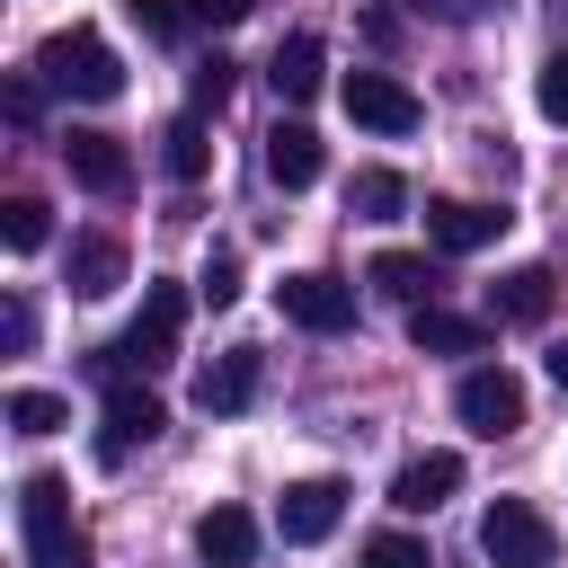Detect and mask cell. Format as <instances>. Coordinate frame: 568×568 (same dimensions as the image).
Returning <instances> with one entry per match:
<instances>
[{
	"mask_svg": "<svg viewBox=\"0 0 568 568\" xmlns=\"http://www.w3.org/2000/svg\"><path fill=\"white\" fill-rule=\"evenodd\" d=\"M36 80L62 89V98H80V106L124 98V62H115V44H106L98 27H53V36L36 44Z\"/></svg>",
	"mask_w": 568,
	"mask_h": 568,
	"instance_id": "6da1fadb",
	"label": "cell"
},
{
	"mask_svg": "<svg viewBox=\"0 0 568 568\" xmlns=\"http://www.w3.org/2000/svg\"><path fill=\"white\" fill-rule=\"evenodd\" d=\"M18 541H27V568H89V532H80L71 488L53 470L18 479Z\"/></svg>",
	"mask_w": 568,
	"mask_h": 568,
	"instance_id": "7a4b0ae2",
	"label": "cell"
},
{
	"mask_svg": "<svg viewBox=\"0 0 568 568\" xmlns=\"http://www.w3.org/2000/svg\"><path fill=\"white\" fill-rule=\"evenodd\" d=\"M178 328H186V293H178V284H151L142 311H133V328L98 355V373L115 382V373H160V364H178Z\"/></svg>",
	"mask_w": 568,
	"mask_h": 568,
	"instance_id": "3957f363",
	"label": "cell"
},
{
	"mask_svg": "<svg viewBox=\"0 0 568 568\" xmlns=\"http://www.w3.org/2000/svg\"><path fill=\"white\" fill-rule=\"evenodd\" d=\"M479 550H488V568H550L559 559V532H550V515L532 497H488Z\"/></svg>",
	"mask_w": 568,
	"mask_h": 568,
	"instance_id": "277c9868",
	"label": "cell"
},
{
	"mask_svg": "<svg viewBox=\"0 0 568 568\" xmlns=\"http://www.w3.org/2000/svg\"><path fill=\"white\" fill-rule=\"evenodd\" d=\"M453 417H462L470 435H515V426H524V382H515L506 364H470L462 390H453Z\"/></svg>",
	"mask_w": 568,
	"mask_h": 568,
	"instance_id": "5b68a950",
	"label": "cell"
},
{
	"mask_svg": "<svg viewBox=\"0 0 568 568\" xmlns=\"http://www.w3.org/2000/svg\"><path fill=\"white\" fill-rule=\"evenodd\" d=\"M284 320L311 337H337V328H355V284L328 266H302V275H284Z\"/></svg>",
	"mask_w": 568,
	"mask_h": 568,
	"instance_id": "8992f818",
	"label": "cell"
},
{
	"mask_svg": "<svg viewBox=\"0 0 568 568\" xmlns=\"http://www.w3.org/2000/svg\"><path fill=\"white\" fill-rule=\"evenodd\" d=\"M346 115H355L364 133H390V142L426 124V106H417V98H408L390 71H346Z\"/></svg>",
	"mask_w": 568,
	"mask_h": 568,
	"instance_id": "52a82bcc",
	"label": "cell"
},
{
	"mask_svg": "<svg viewBox=\"0 0 568 568\" xmlns=\"http://www.w3.org/2000/svg\"><path fill=\"white\" fill-rule=\"evenodd\" d=\"M337 515H346V479H293L284 506H275V532H284L293 550H311V541L337 532Z\"/></svg>",
	"mask_w": 568,
	"mask_h": 568,
	"instance_id": "ba28073f",
	"label": "cell"
},
{
	"mask_svg": "<svg viewBox=\"0 0 568 568\" xmlns=\"http://www.w3.org/2000/svg\"><path fill=\"white\" fill-rule=\"evenodd\" d=\"M62 169L89 186V195H124L133 186V151L115 133H62Z\"/></svg>",
	"mask_w": 568,
	"mask_h": 568,
	"instance_id": "9c48e42d",
	"label": "cell"
},
{
	"mask_svg": "<svg viewBox=\"0 0 568 568\" xmlns=\"http://www.w3.org/2000/svg\"><path fill=\"white\" fill-rule=\"evenodd\" d=\"M497 231H506L497 204H462V195H435V204H426V240H435L444 257H470V248H488Z\"/></svg>",
	"mask_w": 568,
	"mask_h": 568,
	"instance_id": "30bf717a",
	"label": "cell"
},
{
	"mask_svg": "<svg viewBox=\"0 0 568 568\" xmlns=\"http://www.w3.org/2000/svg\"><path fill=\"white\" fill-rule=\"evenodd\" d=\"M550 302H559V275H550V266H506V275L488 284V320H506V328H541Z\"/></svg>",
	"mask_w": 568,
	"mask_h": 568,
	"instance_id": "8fae6325",
	"label": "cell"
},
{
	"mask_svg": "<svg viewBox=\"0 0 568 568\" xmlns=\"http://www.w3.org/2000/svg\"><path fill=\"white\" fill-rule=\"evenodd\" d=\"M257 399V346H222L204 373H195V408L204 417H240Z\"/></svg>",
	"mask_w": 568,
	"mask_h": 568,
	"instance_id": "7c38bea8",
	"label": "cell"
},
{
	"mask_svg": "<svg viewBox=\"0 0 568 568\" xmlns=\"http://www.w3.org/2000/svg\"><path fill=\"white\" fill-rule=\"evenodd\" d=\"M160 426H169V417H160V399H151V390H133V382H115V390H106L98 453H106V462H124V453H133V444H151Z\"/></svg>",
	"mask_w": 568,
	"mask_h": 568,
	"instance_id": "4fadbf2b",
	"label": "cell"
},
{
	"mask_svg": "<svg viewBox=\"0 0 568 568\" xmlns=\"http://www.w3.org/2000/svg\"><path fill=\"white\" fill-rule=\"evenodd\" d=\"M195 559L204 568H248L257 559V515L248 506H204L195 515Z\"/></svg>",
	"mask_w": 568,
	"mask_h": 568,
	"instance_id": "5bb4252c",
	"label": "cell"
},
{
	"mask_svg": "<svg viewBox=\"0 0 568 568\" xmlns=\"http://www.w3.org/2000/svg\"><path fill=\"white\" fill-rule=\"evenodd\" d=\"M453 488H462V453H417V462H399L390 506H399V515H435Z\"/></svg>",
	"mask_w": 568,
	"mask_h": 568,
	"instance_id": "9a60e30c",
	"label": "cell"
},
{
	"mask_svg": "<svg viewBox=\"0 0 568 568\" xmlns=\"http://www.w3.org/2000/svg\"><path fill=\"white\" fill-rule=\"evenodd\" d=\"M408 346L417 355H488V320H462V311L426 302V311H408Z\"/></svg>",
	"mask_w": 568,
	"mask_h": 568,
	"instance_id": "2e32d148",
	"label": "cell"
},
{
	"mask_svg": "<svg viewBox=\"0 0 568 568\" xmlns=\"http://www.w3.org/2000/svg\"><path fill=\"white\" fill-rule=\"evenodd\" d=\"M320 169H328V151H320V133H311V124H275V133H266V178H275L284 195H302Z\"/></svg>",
	"mask_w": 568,
	"mask_h": 568,
	"instance_id": "e0dca14e",
	"label": "cell"
},
{
	"mask_svg": "<svg viewBox=\"0 0 568 568\" xmlns=\"http://www.w3.org/2000/svg\"><path fill=\"white\" fill-rule=\"evenodd\" d=\"M115 284H124V240L115 231H80L71 240V293L80 302H106Z\"/></svg>",
	"mask_w": 568,
	"mask_h": 568,
	"instance_id": "ac0fdd59",
	"label": "cell"
},
{
	"mask_svg": "<svg viewBox=\"0 0 568 568\" xmlns=\"http://www.w3.org/2000/svg\"><path fill=\"white\" fill-rule=\"evenodd\" d=\"M364 275H373V293H390V302H408V311H426V302H435V284H444V275H435V257H417V248H382Z\"/></svg>",
	"mask_w": 568,
	"mask_h": 568,
	"instance_id": "d6986e66",
	"label": "cell"
},
{
	"mask_svg": "<svg viewBox=\"0 0 568 568\" xmlns=\"http://www.w3.org/2000/svg\"><path fill=\"white\" fill-rule=\"evenodd\" d=\"M266 80H275V98H284V106H302V98L328 80V53H320V36H284V44H275V62H266Z\"/></svg>",
	"mask_w": 568,
	"mask_h": 568,
	"instance_id": "ffe728a7",
	"label": "cell"
},
{
	"mask_svg": "<svg viewBox=\"0 0 568 568\" xmlns=\"http://www.w3.org/2000/svg\"><path fill=\"white\" fill-rule=\"evenodd\" d=\"M346 204H355L364 222H390V213L408 204V186H399V169H355V186H346Z\"/></svg>",
	"mask_w": 568,
	"mask_h": 568,
	"instance_id": "44dd1931",
	"label": "cell"
},
{
	"mask_svg": "<svg viewBox=\"0 0 568 568\" xmlns=\"http://www.w3.org/2000/svg\"><path fill=\"white\" fill-rule=\"evenodd\" d=\"M44 231H53V213H44V195H9L0 204V240L27 257V248H44Z\"/></svg>",
	"mask_w": 568,
	"mask_h": 568,
	"instance_id": "7402d4cb",
	"label": "cell"
},
{
	"mask_svg": "<svg viewBox=\"0 0 568 568\" xmlns=\"http://www.w3.org/2000/svg\"><path fill=\"white\" fill-rule=\"evenodd\" d=\"M169 169H178L186 186H195V178L213 169V142H204V115H178V124H169Z\"/></svg>",
	"mask_w": 568,
	"mask_h": 568,
	"instance_id": "603a6c76",
	"label": "cell"
},
{
	"mask_svg": "<svg viewBox=\"0 0 568 568\" xmlns=\"http://www.w3.org/2000/svg\"><path fill=\"white\" fill-rule=\"evenodd\" d=\"M9 426H18V435H53V426H71V399H53V390H9Z\"/></svg>",
	"mask_w": 568,
	"mask_h": 568,
	"instance_id": "cb8c5ba5",
	"label": "cell"
},
{
	"mask_svg": "<svg viewBox=\"0 0 568 568\" xmlns=\"http://www.w3.org/2000/svg\"><path fill=\"white\" fill-rule=\"evenodd\" d=\"M231 80H240V62H231V53H204V62L186 71V89H195V115H204V106H222V98H231Z\"/></svg>",
	"mask_w": 568,
	"mask_h": 568,
	"instance_id": "d4e9b609",
	"label": "cell"
},
{
	"mask_svg": "<svg viewBox=\"0 0 568 568\" xmlns=\"http://www.w3.org/2000/svg\"><path fill=\"white\" fill-rule=\"evenodd\" d=\"M364 568H435V559H426L417 532H373V541H364Z\"/></svg>",
	"mask_w": 568,
	"mask_h": 568,
	"instance_id": "484cf974",
	"label": "cell"
},
{
	"mask_svg": "<svg viewBox=\"0 0 568 568\" xmlns=\"http://www.w3.org/2000/svg\"><path fill=\"white\" fill-rule=\"evenodd\" d=\"M124 18H133L142 36H160V44H169V36H178L195 9H186V0H124Z\"/></svg>",
	"mask_w": 568,
	"mask_h": 568,
	"instance_id": "4316f807",
	"label": "cell"
},
{
	"mask_svg": "<svg viewBox=\"0 0 568 568\" xmlns=\"http://www.w3.org/2000/svg\"><path fill=\"white\" fill-rule=\"evenodd\" d=\"M532 106H541L550 124H568V53H550V62H541V80H532Z\"/></svg>",
	"mask_w": 568,
	"mask_h": 568,
	"instance_id": "83f0119b",
	"label": "cell"
},
{
	"mask_svg": "<svg viewBox=\"0 0 568 568\" xmlns=\"http://www.w3.org/2000/svg\"><path fill=\"white\" fill-rule=\"evenodd\" d=\"M195 293H204L213 311H231V302H240V257H204V275H195Z\"/></svg>",
	"mask_w": 568,
	"mask_h": 568,
	"instance_id": "f1b7e54d",
	"label": "cell"
},
{
	"mask_svg": "<svg viewBox=\"0 0 568 568\" xmlns=\"http://www.w3.org/2000/svg\"><path fill=\"white\" fill-rule=\"evenodd\" d=\"M0 346H9V355H27V346H36V311H27L18 293L0 302Z\"/></svg>",
	"mask_w": 568,
	"mask_h": 568,
	"instance_id": "f546056e",
	"label": "cell"
},
{
	"mask_svg": "<svg viewBox=\"0 0 568 568\" xmlns=\"http://www.w3.org/2000/svg\"><path fill=\"white\" fill-rule=\"evenodd\" d=\"M186 9H195V18H204V27H240V18H248V9H257V0H186Z\"/></svg>",
	"mask_w": 568,
	"mask_h": 568,
	"instance_id": "4dcf8cb0",
	"label": "cell"
},
{
	"mask_svg": "<svg viewBox=\"0 0 568 568\" xmlns=\"http://www.w3.org/2000/svg\"><path fill=\"white\" fill-rule=\"evenodd\" d=\"M417 9H435V18H479L488 0H417Z\"/></svg>",
	"mask_w": 568,
	"mask_h": 568,
	"instance_id": "1f68e13d",
	"label": "cell"
},
{
	"mask_svg": "<svg viewBox=\"0 0 568 568\" xmlns=\"http://www.w3.org/2000/svg\"><path fill=\"white\" fill-rule=\"evenodd\" d=\"M550 382H559V390H568V337H559V346H550Z\"/></svg>",
	"mask_w": 568,
	"mask_h": 568,
	"instance_id": "d6a6232c",
	"label": "cell"
}]
</instances>
